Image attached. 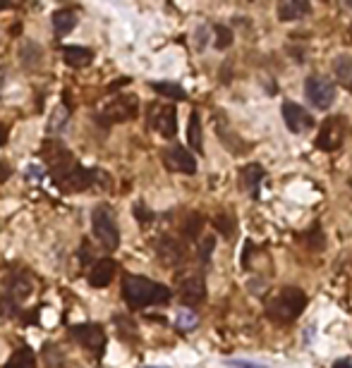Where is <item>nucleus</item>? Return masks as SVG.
I'll list each match as a JSON object with an SVG mask.
<instances>
[{
	"instance_id": "nucleus-1",
	"label": "nucleus",
	"mask_w": 352,
	"mask_h": 368,
	"mask_svg": "<svg viewBox=\"0 0 352 368\" xmlns=\"http://www.w3.org/2000/svg\"><path fill=\"white\" fill-rule=\"evenodd\" d=\"M170 290L161 283H154L142 275H125L122 278V299L129 308H144L170 301Z\"/></svg>"
},
{
	"instance_id": "nucleus-2",
	"label": "nucleus",
	"mask_w": 352,
	"mask_h": 368,
	"mask_svg": "<svg viewBox=\"0 0 352 368\" xmlns=\"http://www.w3.org/2000/svg\"><path fill=\"white\" fill-rule=\"evenodd\" d=\"M307 308V294L300 287H283L278 294H273V299H269L266 304V318L278 326H288V323L297 321L302 316V311Z\"/></svg>"
},
{
	"instance_id": "nucleus-3",
	"label": "nucleus",
	"mask_w": 352,
	"mask_h": 368,
	"mask_svg": "<svg viewBox=\"0 0 352 368\" xmlns=\"http://www.w3.org/2000/svg\"><path fill=\"white\" fill-rule=\"evenodd\" d=\"M91 227H94L96 240L101 242V246L106 251H115L120 246V230H118V220L113 215V210L108 206H99L91 213Z\"/></svg>"
},
{
	"instance_id": "nucleus-4",
	"label": "nucleus",
	"mask_w": 352,
	"mask_h": 368,
	"mask_svg": "<svg viewBox=\"0 0 352 368\" xmlns=\"http://www.w3.org/2000/svg\"><path fill=\"white\" fill-rule=\"evenodd\" d=\"M139 112V101L132 94H120L113 101H108L99 112V120L104 124H118V122H127L134 120Z\"/></svg>"
},
{
	"instance_id": "nucleus-5",
	"label": "nucleus",
	"mask_w": 352,
	"mask_h": 368,
	"mask_svg": "<svg viewBox=\"0 0 352 368\" xmlns=\"http://www.w3.org/2000/svg\"><path fill=\"white\" fill-rule=\"evenodd\" d=\"M41 156H43V160L48 163V167H51V175H53V180H56L58 184H61L65 177L74 170V165H77L72 156H70V151L65 149L63 144H58V142H46V144H43Z\"/></svg>"
},
{
	"instance_id": "nucleus-6",
	"label": "nucleus",
	"mask_w": 352,
	"mask_h": 368,
	"mask_svg": "<svg viewBox=\"0 0 352 368\" xmlns=\"http://www.w3.org/2000/svg\"><path fill=\"white\" fill-rule=\"evenodd\" d=\"M305 96L317 110H328L335 103V84L323 74H314L305 82Z\"/></svg>"
},
{
	"instance_id": "nucleus-7",
	"label": "nucleus",
	"mask_w": 352,
	"mask_h": 368,
	"mask_svg": "<svg viewBox=\"0 0 352 368\" xmlns=\"http://www.w3.org/2000/svg\"><path fill=\"white\" fill-rule=\"evenodd\" d=\"M70 335L77 340L82 347L94 354L96 359H101L106 351V333L99 323H82V326H72L70 328Z\"/></svg>"
},
{
	"instance_id": "nucleus-8",
	"label": "nucleus",
	"mask_w": 352,
	"mask_h": 368,
	"mask_svg": "<svg viewBox=\"0 0 352 368\" xmlns=\"http://www.w3.org/2000/svg\"><path fill=\"white\" fill-rule=\"evenodd\" d=\"M94 184H108L104 170H89V167H82L77 163L74 170L61 182V187L65 192H84V189L94 187Z\"/></svg>"
},
{
	"instance_id": "nucleus-9",
	"label": "nucleus",
	"mask_w": 352,
	"mask_h": 368,
	"mask_svg": "<svg viewBox=\"0 0 352 368\" xmlns=\"http://www.w3.org/2000/svg\"><path fill=\"white\" fill-rule=\"evenodd\" d=\"M345 142V122L343 117H328V120H323L321 129H319L317 134V146L321 151H335L340 149Z\"/></svg>"
},
{
	"instance_id": "nucleus-10",
	"label": "nucleus",
	"mask_w": 352,
	"mask_h": 368,
	"mask_svg": "<svg viewBox=\"0 0 352 368\" xmlns=\"http://www.w3.org/2000/svg\"><path fill=\"white\" fill-rule=\"evenodd\" d=\"M163 165L175 175H194L197 172V158L185 146H170L163 151Z\"/></svg>"
},
{
	"instance_id": "nucleus-11",
	"label": "nucleus",
	"mask_w": 352,
	"mask_h": 368,
	"mask_svg": "<svg viewBox=\"0 0 352 368\" xmlns=\"http://www.w3.org/2000/svg\"><path fill=\"white\" fill-rule=\"evenodd\" d=\"M283 120H285V127H288L292 134H305L314 127V117L300 106V103H292V101L283 103Z\"/></svg>"
},
{
	"instance_id": "nucleus-12",
	"label": "nucleus",
	"mask_w": 352,
	"mask_h": 368,
	"mask_svg": "<svg viewBox=\"0 0 352 368\" xmlns=\"http://www.w3.org/2000/svg\"><path fill=\"white\" fill-rule=\"evenodd\" d=\"M180 299L185 306H199L204 299H207V285H204L202 275H187V278L180 280Z\"/></svg>"
},
{
	"instance_id": "nucleus-13",
	"label": "nucleus",
	"mask_w": 352,
	"mask_h": 368,
	"mask_svg": "<svg viewBox=\"0 0 352 368\" xmlns=\"http://www.w3.org/2000/svg\"><path fill=\"white\" fill-rule=\"evenodd\" d=\"M151 127L166 139H173L177 134V112L173 106H156L151 115Z\"/></svg>"
},
{
	"instance_id": "nucleus-14",
	"label": "nucleus",
	"mask_w": 352,
	"mask_h": 368,
	"mask_svg": "<svg viewBox=\"0 0 352 368\" xmlns=\"http://www.w3.org/2000/svg\"><path fill=\"white\" fill-rule=\"evenodd\" d=\"M156 253H159V258L166 266H177V263H182V258H185V249H182V244L175 237H168V235L156 242Z\"/></svg>"
},
{
	"instance_id": "nucleus-15",
	"label": "nucleus",
	"mask_w": 352,
	"mask_h": 368,
	"mask_svg": "<svg viewBox=\"0 0 352 368\" xmlns=\"http://www.w3.org/2000/svg\"><path fill=\"white\" fill-rule=\"evenodd\" d=\"M115 270H118V263L113 261V258H101V261H96L94 268H91L89 285L94 287V290H104V287L111 285V280L115 278Z\"/></svg>"
},
{
	"instance_id": "nucleus-16",
	"label": "nucleus",
	"mask_w": 352,
	"mask_h": 368,
	"mask_svg": "<svg viewBox=\"0 0 352 368\" xmlns=\"http://www.w3.org/2000/svg\"><path fill=\"white\" fill-rule=\"evenodd\" d=\"M31 278L26 273H13L8 280H5V296H10V299H15L19 304L22 299H26V296L31 294Z\"/></svg>"
},
{
	"instance_id": "nucleus-17",
	"label": "nucleus",
	"mask_w": 352,
	"mask_h": 368,
	"mask_svg": "<svg viewBox=\"0 0 352 368\" xmlns=\"http://www.w3.org/2000/svg\"><path fill=\"white\" fill-rule=\"evenodd\" d=\"M312 12V5L307 0H285L278 5V19L280 22H297Z\"/></svg>"
},
{
	"instance_id": "nucleus-18",
	"label": "nucleus",
	"mask_w": 352,
	"mask_h": 368,
	"mask_svg": "<svg viewBox=\"0 0 352 368\" xmlns=\"http://www.w3.org/2000/svg\"><path fill=\"white\" fill-rule=\"evenodd\" d=\"M264 177H266V170H264V167L259 165V163L247 165L245 170H242V177H240L242 189H245V192L252 199H257L259 196V184H262Z\"/></svg>"
},
{
	"instance_id": "nucleus-19",
	"label": "nucleus",
	"mask_w": 352,
	"mask_h": 368,
	"mask_svg": "<svg viewBox=\"0 0 352 368\" xmlns=\"http://www.w3.org/2000/svg\"><path fill=\"white\" fill-rule=\"evenodd\" d=\"M63 60L70 67H86L91 60H94V51L84 46H65L63 48Z\"/></svg>"
},
{
	"instance_id": "nucleus-20",
	"label": "nucleus",
	"mask_w": 352,
	"mask_h": 368,
	"mask_svg": "<svg viewBox=\"0 0 352 368\" xmlns=\"http://www.w3.org/2000/svg\"><path fill=\"white\" fill-rule=\"evenodd\" d=\"M51 22H53V31H56L58 36H65L77 26V12L67 8L56 10V12L51 15Z\"/></svg>"
},
{
	"instance_id": "nucleus-21",
	"label": "nucleus",
	"mask_w": 352,
	"mask_h": 368,
	"mask_svg": "<svg viewBox=\"0 0 352 368\" xmlns=\"http://www.w3.org/2000/svg\"><path fill=\"white\" fill-rule=\"evenodd\" d=\"M187 144L194 153H204V139H202V117L194 110L189 117V127H187Z\"/></svg>"
},
{
	"instance_id": "nucleus-22",
	"label": "nucleus",
	"mask_w": 352,
	"mask_h": 368,
	"mask_svg": "<svg viewBox=\"0 0 352 368\" xmlns=\"http://www.w3.org/2000/svg\"><path fill=\"white\" fill-rule=\"evenodd\" d=\"M3 368H36V354L29 347H19Z\"/></svg>"
},
{
	"instance_id": "nucleus-23",
	"label": "nucleus",
	"mask_w": 352,
	"mask_h": 368,
	"mask_svg": "<svg viewBox=\"0 0 352 368\" xmlns=\"http://www.w3.org/2000/svg\"><path fill=\"white\" fill-rule=\"evenodd\" d=\"M333 72L338 77V82L348 91H352V56H340L333 65Z\"/></svg>"
},
{
	"instance_id": "nucleus-24",
	"label": "nucleus",
	"mask_w": 352,
	"mask_h": 368,
	"mask_svg": "<svg viewBox=\"0 0 352 368\" xmlns=\"http://www.w3.org/2000/svg\"><path fill=\"white\" fill-rule=\"evenodd\" d=\"M214 227L225 237V240H230L232 232L237 230V220H235V215H232L230 210H221L218 215H214Z\"/></svg>"
},
{
	"instance_id": "nucleus-25",
	"label": "nucleus",
	"mask_w": 352,
	"mask_h": 368,
	"mask_svg": "<svg viewBox=\"0 0 352 368\" xmlns=\"http://www.w3.org/2000/svg\"><path fill=\"white\" fill-rule=\"evenodd\" d=\"M151 89H154L156 94L166 96V99H173V101H185L187 99V91L182 89V86L170 84V82H156V84H151Z\"/></svg>"
},
{
	"instance_id": "nucleus-26",
	"label": "nucleus",
	"mask_w": 352,
	"mask_h": 368,
	"mask_svg": "<svg viewBox=\"0 0 352 368\" xmlns=\"http://www.w3.org/2000/svg\"><path fill=\"white\" fill-rule=\"evenodd\" d=\"M175 326L182 330V333H189V330H194L199 326V318L194 311H189V308H180L175 316Z\"/></svg>"
},
{
	"instance_id": "nucleus-27",
	"label": "nucleus",
	"mask_w": 352,
	"mask_h": 368,
	"mask_svg": "<svg viewBox=\"0 0 352 368\" xmlns=\"http://www.w3.org/2000/svg\"><path fill=\"white\" fill-rule=\"evenodd\" d=\"M214 34H216V48L218 51H225V48H230V43H232V31L228 29V26H223V24H216L214 26Z\"/></svg>"
},
{
	"instance_id": "nucleus-28",
	"label": "nucleus",
	"mask_w": 352,
	"mask_h": 368,
	"mask_svg": "<svg viewBox=\"0 0 352 368\" xmlns=\"http://www.w3.org/2000/svg\"><path fill=\"white\" fill-rule=\"evenodd\" d=\"M182 230H185V237H189V240H194V237L199 235V230H202V215L199 213H189L185 225H182Z\"/></svg>"
},
{
	"instance_id": "nucleus-29",
	"label": "nucleus",
	"mask_w": 352,
	"mask_h": 368,
	"mask_svg": "<svg viewBox=\"0 0 352 368\" xmlns=\"http://www.w3.org/2000/svg\"><path fill=\"white\" fill-rule=\"evenodd\" d=\"M65 112H67V108H58L56 115L51 117V124H48V132L51 134H58L63 129V124L67 122V115H65Z\"/></svg>"
},
{
	"instance_id": "nucleus-30",
	"label": "nucleus",
	"mask_w": 352,
	"mask_h": 368,
	"mask_svg": "<svg viewBox=\"0 0 352 368\" xmlns=\"http://www.w3.org/2000/svg\"><path fill=\"white\" fill-rule=\"evenodd\" d=\"M225 366H230V368H266L262 364H252V361H245V359H228L225 361Z\"/></svg>"
},
{
	"instance_id": "nucleus-31",
	"label": "nucleus",
	"mask_w": 352,
	"mask_h": 368,
	"mask_svg": "<svg viewBox=\"0 0 352 368\" xmlns=\"http://www.w3.org/2000/svg\"><path fill=\"white\" fill-rule=\"evenodd\" d=\"M211 249H214V237H207V240H204V244H202V251H199V256H202V261H204V263L209 261Z\"/></svg>"
},
{
	"instance_id": "nucleus-32",
	"label": "nucleus",
	"mask_w": 352,
	"mask_h": 368,
	"mask_svg": "<svg viewBox=\"0 0 352 368\" xmlns=\"http://www.w3.org/2000/svg\"><path fill=\"white\" fill-rule=\"evenodd\" d=\"M134 215H137V220H142V223H149V220L154 218V215H151V213H146V208H144L142 203L134 206Z\"/></svg>"
},
{
	"instance_id": "nucleus-33",
	"label": "nucleus",
	"mask_w": 352,
	"mask_h": 368,
	"mask_svg": "<svg viewBox=\"0 0 352 368\" xmlns=\"http://www.w3.org/2000/svg\"><path fill=\"white\" fill-rule=\"evenodd\" d=\"M8 177H10V165L5 160H0V184L8 180Z\"/></svg>"
},
{
	"instance_id": "nucleus-34",
	"label": "nucleus",
	"mask_w": 352,
	"mask_h": 368,
	"mask_svg": "<svg viewBox=\"0 0 352 368\" xmlns=\"http://www.w3.org/2000/svg\"><path fill=\"white\" fill-rule=\"evenodd\" d=\"M333 368H352V361L350 359H340V361H335Z\"/></svg>"
},
{
	"instance_id": "nucleus-35",
	"label": "nucleus",
	"mask_w": 352,
	"mask_h": 368,
	"mask_svg": "<svg viewBox=\"0 0 352 368\" xmlns=\"http://www.w3.org/2000/svg\"><path fill=\"white\" fill-rule=\"evenodd\" d=\"M5 142H8V127H5V124H0V146H3Z\"/></svg>"
},
{
	"instance_id": "nucleus-36",
	"label": "nucleus",
	"mask_w": 352,
	"mask_h": 368,
	"mask_svg": "<svg viewBox=\"0 0 352 368\" xmlns=\"http://www.w3.org/2000/svg\"><path fill=\"white\" fill-rule=\"evenodd\" d=\"M345 43H352V26L348 31H345Z\"/></svg>"
},
{
	"instance_id": "nucleus-37",
	"label": "nucleus",
	"mask_w": 352,
	"mask_h": 368,
	"mask_svg": "<svg viewBox=\"0 0 352 368\" xmlns=\"http://www.w3.org/2000/svg\"><path fill=\"white\" fill-rule=\"evenodd\" d=\"M3 82H5V72L0 69V86H3Z\"/></svg>"
},
{
	"instance_id": "nucleus-38",
	"label": "nucleus",
	"mask_w": 352,
	"mask_h": 368,
	"mask_svg": "<svg viewBox=\"0 0 352 368\" xmlns=\"http://www.w3.org/2000/svg\"><path fill=\"white\" fill-rule=\"evenodd\" d=\"M8 8H10L8 3H0V10H8Z\"/></svg>"
},
{
	"instance_id": "nucleus-39",
	"label": "nucleus",
	"mask_w": 352,
	"mask_h": 368,
	"mask_svg": "<svg viewBox=\"0 0 352 368\" xmlns=\"http://www.w3.org/2000/svg\"><path fill=\"white\" fill-rule=\"evenodd\" d=\"M345 5H348V8L352 10V0H348V3H345Z\"/></svg>"
}]
</instances>
